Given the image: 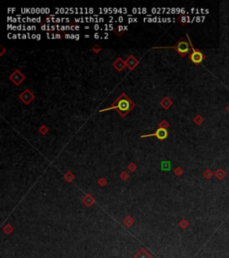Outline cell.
Returning <instances> with one entry per match:
<instances>
[{"instance_id": "cell-22", "label": "cell", "mask_w": 229, "mask_h": 258, "mask_svg": "<svg viewBox=\"0 0 229 258\" xmlns=\"http://www.w3.org/2000/svg\"><path fill=\"white\" fill-rule=\"evenodd\" d=\"M39 132H40V134H42V136H45V134H47L48 133V128L47 126L42 125V126L39 128Z\"/></svg>"}, {"instance_id": "cell-1", "label": "cell", "mask_w": 229, "mask_h": 258, "mask_svg": "<svg viewBox=\"0 0 229 258\" xmlns=\"http://www.w3.org/2000/svg\"><path fill=\"white\" fill-rule=\"evenodd\" d=\"M134 108H135V103L125 93H123L113 101V103L111 104V106L109 108L100 109V112H105L108 111V110L115 109L120 115L121 118H125Z\"/></svg>"}, {"instance_id": "cell-2", "label": "cell", "mask_w": 229, "mask_h": 258, "mask_svg": "<svg viewBox=\"0 0 229 258\" xmlns=\"http://www.w3.org/2000/svg\"><path fill=\"white\" fill-rule=\"evenodd\" d=\"M187 39L186 40L183 37L179 40L175 45H173L171 47H154L153 48H173L175 50L177 54H179L182 58L186 57L187 55L191 51V41L189 38L188 34H186Z\"/></svg>"}, {"instance_id": "cell-21", "label": "cell", "mask_w": 229, "mask_h": 258, "mask_svg": "<svg viewBox=\"0 0 229 258\" xmlns=\"http://www.w3.org/2000/svg\"><path fill=\"white\" fill-rule=\"evenodd\" d=\"M169 127V124L166 120H162L158 123V128H163V129H168Z\"/></svg>"}, {"instance_id": "cell-26", "label": "cell", "mask_w": 229, "mask_h": 258, "mask_svg": "<svg viewBox=\"0 0 229 258\" xmlns=\"http://www.w3.org/2000/svg\"><path fill=\"white\" fill-rule=\"evenodd\" d=\"M120 179L123 180V181H126L127 179H129V177H130V176H129V174L127 173L126 171H123L122 173L120 174Z\"/></svg>"}, {"instance_id": "cell-25", "label": "cell", "mask_w": 229, "mask_h": 258, "mask_svg": "<svg viewBox=\"0 0 229 258\" xmlns=\"http://www.w3.org/2000/svg\"><path fill=\"white\" fill-rule=\"evenodd\" d=\"M127 169L131 172H134L136 169H137V165H136L134 162H130L127 166Z\"/></svg>"}, {"instance_id": "cell-17", "label": "cell", "mask_w": 229, "mask_h": 258, "mask_svg": "<svg viewBox=\"0 0 229 258\" xmlns=\"http://www.w3.org/2000/svg\"><path fill=\"white\" fill-rule=\"evenodd\" d=\"M213 176H214V173L212 172V170L209 169H205V170H204V172H203V177H205L206 179H210Z\"/></svg>"}, {"instance_id": "cell-11", "label": "cell", "mask_w": 229, "mask_h": 258, "mask_svg": "<svg viewBox=\"0 0 229 258\" xmlns=\"http://www.w3.org/2000/svg\"><path fill=\"white\" fill-rule=\"evenodd\" d=\"M134 258H152V255L148 253L145 248H141L138 253L134 255Z\"/></svg>"}, {"instance_id": "cell-28", "label": "cell", "mask_w": 229, "mask_h": 258, "mask_svg": "<svg viewBox=\"0 0 229 258\" xmlns=\"http://www.w3.org/2000/svg\"><path fill=\"white\" fill-rule=\"evenodd\" d=\"M1 48H2V52H1V53H0V56H3V55H4V53H5V51H7V50H5V48H4L3 46H1Z\"/></svg>"}, {"instance_id": "cell-12", "label": "cell", "mask_w": 229, "mask_h": 258, "mask_svg": "<svg viewBox=\"0 0 229 258\" xmlns=\"http://www.w3.org/2000/svg\"><path fill=\"white\" fill-rule=\"evenodd\" d=\"M214 176L218 179V180H222L225 179V177L226 176V172L223 169H218L214 173Z\"/></svg>"}, {"instance_id": "cell-29", "label": "cell", "mask_w": 229, "mask_h": 258, "mask_svg": "<svg viewBox=\"0 0 229 258\" xmlns=\"http://www.w3.org/2000/svg\"><path fill=\"white\" fill-rule=\"evenodd\" d=\"M226 111H227V112H228V113H229V104H228V105H227V106H226Z\"/></svg>"}, {"instance_id": "cell-16", "label": "cell", "mask_w": 229, "mask_h": 258, "mask_svg": "<svg viewBox=\"0 0 229 258\" xmlns=\"http://www.w3.org/2000/svg\"><path fill=\"white\" fill-rule=\"evenodd\" d=\"M177 21L179 23H181L183 26H185L187 24V21H188V18L185 16V15H179L177 17Z\"/></svg>"}, {"instance_id": "cell-3", "label": "cell", "mask_w": 229, "mask_h": 258, "mask_svg": "<svg viewBox=\"0 0 229 258\" xmlns=\"http://www.w3.org/2000/svg\"><path fill=\"white\" fill-rule=\"evenodd\" d=\"M206 57L200 50L195 48L193 44H191V52L189 54L188 59L191 61V63L195 65H200L204 60H205Z\"/></svg>"}, {"instance_id": "cell-9", "label": "cell", "mask_w": 229, "mask_h": 258, "mask_svg": "<svg viewBox=\"0 0 229 258\" xmlns=\"http://www.w3.org/2000/svg\"><path fill=\"white\" fill-rule=\"evenodd\" d=\"M95 201H96L95 198L90 194H85L82 198V202L85 206H87L88 208H90V207H91L92 205H93L95 204Z\"/></svg>"}, {"instance_id": "cell-19", "label": "cell", "mask_w": 229, "mask_h": 258, "mask_svg": "<svg viewBox=\"0 0 229 258\" xmlns=\"http://www.w3.org/2000/svg\"><path fill=\"white\" fill-rule=\"evenodd\" d=\"M193 122L195 123L197 126H201L202 123L204 122V118H202L201 115H196L194 118H193Z\"/></svg>"}, {"instance_id": "cell-13", "label": "cell", "mask_w": 229, "mask_h": 258, "mask_svg": "<svg viewBox=\"0 0 229 258\" xmlns=\"http://www.w3.org/2000/svg\"><path fill=\"white\" fill-rule=\"evenodd\" d=\"M126 30V28L123 27V25H116L114 29V33L117 36V37H121L125 32Z\"/></svg>"}, {"instance_id": "cell-4", "label": "cell", "mask_w": 229, "mask_h": 258, "mask_svg": "<svg viewBox=\"0 0 229 258\" xmlns=\"http://www.w3.org/2000/svg\"><path fill=\"white\" fill-rule=\"evenodd\" d=\"M25 79H26V76L24 75L19 69H15L9 75V80L16 86H19L22 83L25 81Z\"/></svg>"}, {"instance_id": "cell-5", "label": "cell", "mask_w": 229, "mask_h": 258, "mask_svg": "<svg viewBox=\"0 0 229 258\" xmlns=\"http://www.w3.org/2000/svg\"><path fill=\"white\" fill-rule=\"evenodd\" d=\"M151 136H155L157 137L159 141H164L168 138V132L166 129H163V128H158L157 130L152 133V134H142L141 136V138H146V137H151Z\"/></svg>"}, {"instance_id": "cell-23", "label": "cell", "mask_w": 229, "mask_h": 258, "mask_svg": "<svg viewBox=\"0 0 229 258\" xmlns=\"http://www.w3.org/2000/svg\"><path fill=\"white\" fill-rule=\"evenodd\" d=\"M101 50H102L101 47H100V45H98V43H96V44H95L93 47L91 48V50H92V52L95 53V54H98V53H100V52L101 51Z\"/></svg>"}, {"instance_id": "cell-24", "label": "cell", "mask_w": 229, "mask_h": 258, "mask_svg": "<svg viewBox=\"0 0 229 258\" xmlns=\"http://www.w3.org/2000/svg\"><path fill=\"white\" fill-rule=\"evenodd\" d=\"M174 174L177 177H180L183 174V169L181 168V167H176L175 169H174Z\"/></svg>"}, {"instance_id": "cell-10", "label": "cell", "mask_w": 229, "mask_h": 258, "mask_svg": "<svg viewBox=\"0 0 229 258\" xmlns=\"http://www.w3.org/2000/svg\"><path fill=\"white\" fill-rule=\"evenodd\" d=\"M159 104H160V106H161L164 109L168 110V109H169V108L172 107V105H173V101L170 99V98H169L168 96H166V97L163 98V99H162L161 101H160Z\"/></svg>"}, {"instance_id": "cell-7", "label": "cell", "mask_w": 229, "mask_h": 258, "mask_svg": "<svg viewBox=\"0 0 229 258\" xmlns=\"http://www.w3.org/2000/svg\"><path fill=\"white\" fill-rule=\"evenodd\" d=\"M125 64H126V67L130 70L133 71L136 66H138L140 62L139 60L136 58L133 55H129L127 57V58L125 59Z\"/></svg>"}, {"instance_id": "cell-6", "label": "cell", "mask_w": 229, "mask_h": 258, "mask_svg": "<svg viewBox=\"0 0 229 258\" xmlns=\"http://www.w3.org/2000/svg\"><path fill=\"white\" fill-rule=\"evenodd\" d=\"M19 99L25 104V105H29V104L35 99V95L32 93L30 90L25 89L23 91H22V93H20Z\"/></svg>"}, {"instance_id": "cell-14", "label": "cell", "mask_w": 229, "mask_h": 258, "mask_svg": "<svg viewBox=\"0 0 229 258\" xmlns=\"http://www.w3.org/2000/svg\"><path fill=\"white\" fill-rule=\"evenodd\" d=\"M64 179L67 183H71L75 179V176H74L71 171H67L66 173L64 175Z\"/></svg>"}, {"instance_id": "cell-8", "label": "cell", "mask_w": 229, "mask_h": 258, "mask_svg": "<svg viewBox=\"0 0 229 258\" xmlns=\"http://www.w3.org/2000/svg\"><path fill=\"white\" fill-rule=\"evenodd\" d=\"M112 65H113V67H115V68L117 71H118V72H122V71L126 67L125 60H123L122 58H116V59L114 61L113 64H112Z\"/></svg>"}, {"instance_id": "cell-18", "label": "cell", "mask_w": 229, "mask_h": 258, "mask_svg": "<svg viewBox=\"0 0 229 258\" xmlns=\"http://www.w3.org/2000/svg\"><path fill=\"white\" fill-rule=\"evenodd\" d=\"M3 230H4V232L5 233V234H7V235H10L12 232L14 231V228H13V226H12L10 223H7V225H5L4 228H3Z\"/></svg>"}, {"instance_id": "cell-15", "label": "cell", "mask_w": 229, "mask_h": 258, "mask_svg": "<svg viewBox=\"0 0 229 258\" xmlns=\"http://www.w3.org/2000/svg\"><path fill=\"white\" fill-rule=\"evenodd\" d=\"M123 224H125L126 227H128V228H129V227H131V226L133 225L134 220H133V218L132 216H126L125 219H123Z\"/></svg>"}, {"instance_id": "cell-27", "label": "cell", "mask_w": 229, "mask_h": 258, "mask_svg": "<svg viewBox=\"0 0 229 258\" xmlns=\"http://www.w3.org/2000/svg\"><path fill=\"white\" fill-rule=\"evenodd\" d=\"M107 184H108V181L105 177H100V179L98 180V185L100 187H105Z\"/></svg>"}, {"instance_id": "cell-20", "label": "cell", "mask_w": 229, "mask_h": 258, "mask_svg": "<svg viewBox=\"0 0 229 258\" xmlns=\"http://www.w3.org/2000/svg\"><path fill=\"white\" fill-rule=\"evenodd\" d=\"M188 226H189V222H188V220H185V219L182 220L181 222H179V227H180V228L183 229V230L187 229V228H188Z\"/></svg>"}]
</instances>
